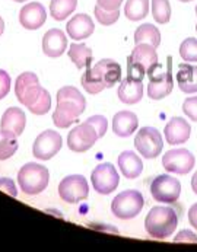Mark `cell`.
<instances>
[{"mask_svg": "<svg viewBox=\"0 0 197 252\" xmlns=\"http://www.w3.org/2000/svg\"><path fill=\"white\" fill-rule=\"evenodd\" d=\"M178 224V216L174 209L155 206L145 219V229L155 239H166L174 233Z\"/></svg>", "mask_w": 197, "mask_h": 252, "instance_id": "6da1fadb", "label": "cell"}, {"mask_svg": "<svg viewBox=\"0 0 197 252\" xmlns=\"http://www.w3.org/2000/svg\"><path fill=\"white\" fill-rule=\"evenodd\" d=\"M178 88L184 94H196L197 92V66L181 63L177 72Z\"/></svg>", "mask_w": 197, "mask_h": 252, "instance_id": "7402d4cb", "label": "cell"}, {"mask_svg": "<svg viewBox=\"0 0 197 252\" xmlns=\"http://www.w3.org/2000/svg\"><path fill=\"white\" fill-rule=\"evenodd\" d=\"M189 221L195 229H197V203L193 204L189 210Z\"/></svg>", "mask_w": 197, "mask_h": 252, "instance_id": "b9f144b4", "label": "cell"}, {"mask_svg": "<svg viewBox=\"0 0 197 252\" xmlns=\"http://www.w3.org/2000/svg\"><path fill=\"white\" fill-rule=\"evenodd\" d=\"M180 1H183V3H189V1H193V0H180Z\"/></svg>", "mask_w": 197, "mask_h": 252, "instance_id": "f6af8a7d", "label": "cell"}, {"mask_svg": "<svg viewBox=\"0 0 197 252\" xmlns=\"http://www.w3.org/2000/svg\"><path fill=\"white\" fill-rule=\"evenodd\" d=\"M66 50H67V38L62 30L53 28L44 34V36H42V51L45 56L56 59V57H60Z\"/></svg>", "mask_w": 197, "mask_h": 252, "instance_id": "2e32d148", "label": "cell"}, {"mask_svg": "<svg viewBox=\"0 0 197 252\" xmlns=\"http://www.w3.org/2000/svg\"><path fill=\"white\" fill-rule=\"evenodd\" d=\"M180 56L184 62H197V39L196 38H186L180 45Z\"/></svg>", "mask_w": 197, "mask_h": 252, "instance_id": "4dcf8cb0", "label": "cell"}, {"mask_svg": "<svg viewBox=\"0 0 197 252\" xmlns=\"http://www.w3.org/2000/svg\"><path fill=\"white\" fill-rule=\"evenodd\" d=\"M190 133H192L190 124L181 117L171 118L168 121V124L165 126V130H164L165 140H166V143L171 144V146L186 143L190 139Z\"/></svg>", "mask_w": 197, "mask_h": 252, "instance_id": "9a60e30c", "label": "cell"}, {"mask_svg": "<svg viewBox=\"0 0 197 252\" xmlns=\"http://www.w3.org/2000/svg\"><path fill=\"white\" fill-rule=\"evenodd\" d=\"M48 180H50L48 169L39 163H34V162L24 165L18 172L19 187L28 195L41 194L47 188Z\"/></svg>", "mask_w": 197, "mask_h": 252, "instance_id": "3957f363", "label": "cell"}, {"mask_svg": "<svg viewBox=\"0 0 197 252\" xmlns=\"http://www.w3.org/2000/svg\"><path fill=\"white\" fill-rule=\"evenodd\" d=\"M118 168L127 180H134L142 174L143 162L134 152L126 150L118 156Z\"/></svg>", "mask_w": 197, "mask_h": 252, "instance_id": "44dd1931", "label": "cell"}, {"mask_svg": "<svg viewBox=\"0 0 197 252\" xmlns=\"http://www.w3.org/2000/svg\"><path fill=\"white\" fill-rule=\"evenodd\" d=\"M196 15H197V6H196Z\"/></svg>", "mask_w": 197, "mask_h": 252, "instance_id": "7dc6e473", "label": "cell"}, {"mask_svg": "<svg viewBox=\"0 0 197 252\" xmlns=\"http://www.w3.org/2000/svg\"><path fill=\"white\" fill-rule=\"evenodd\" d=\"M192 188H193V191L197 194V171L195 172L193 178H192Z\"/></svg>", "mask_w": 197, "mask_h": 252, "instance_id": "7bdbcfd3", "label": "cell"}, {"mask_svg": "<svg viewBox=\"0 0 197 252\" xmlns=\"http://www.w3.org/2000/svg\"><path fill=\"white\" fill-rule=\"evenodd\" d=\"M44 88L39 85L38 76L35 73L25 72L18 76L15 83V94L18 101L30 109L42 94Z\"/></svg>", "mask_w": 197, "mask_h": 252, "instance_id": "5b68a950", "label": "cell"}, {"mask_svg": "<svg viewBox=\"0 0 197 252\" xmlns=\"http://www.w3.org/2000/svg\"><path fill=\"white\" fill-rule=\"evenodd\" d=\"M69 57L75 63V66L78 67L79 70H82L85 67H91L94 54H92V50H89L88 45L73 42L69 47Z\"/></svg>", "mask_w": 197, "mask_h": 252, "instance_id": "cb8c5ba5", "label": "cell"}, {"mask_svg": "<svg viewBox=\"0 0 197 252\" xmlns=\"http://www.w3.org/2000/svg\"><path fill=\"white\" fill-rule=\"evenodd\" d=\"M183 112L197 123V96H190L183 102Z\"/></svg>", "mask_w": 197, "mask_h": 252, "instance_id": "8d00e7d4", "label": "cell"}, {"mask_svg": "<svg viewBox=\"0 0 197 252\" xmlns=\"http://www.w3.org/2000/svg\"><path fill=\"white\" fill-rule=\"evenodd\" d=\"M0 189H3L6 194H9L12 197H16L18 195L16 185H15V182L10 180V178H0Z\"/></svg>", "mask_w": 197, "mask_h": 252, "instance_id": "f35d334b", "label": "cell"}, {"mask_svg": "<svg viewBox=\"0 0 197 252\" xmlns=\"http://www.w3.org/2000/svg\"><path fill=\"white\" fill-rule=\"evenodd\" d=\"M62 136L54 130H45L35 139L33 155L39 160H48L56 156L62 149Z\"/></svg>", "mask_w": 197, "mask_h": 252, "instance_id": "7c38bea8", "label": "cell"}, {"mask_svg": "<svg viewBox=\"0 0 197 252\" xmlns=\"http://www.w3.org/2000/svg\"><path fill=\"white\" fill-rule=\"evenodd\" d=\"M130 59L148 70L151 66L158 63L157 50L149 44H136L133 53L130 54Z\"/></svg>", "mask_w": 197, "mask_h": 252, "instance_id": "603a6c76", "label": "cell"}, {"mask_svg": "<svg viewBox=\"0 0 197 252\" xmlns=\"http://www.w3.org/2000/svg\"><path fill=\"white\" fill-rule=\"evenodd\" d=\"M148 13H149V0H127L124 4L126 18L133 22L145 19Z\"/></svg>", "mask_w": 197, "mask_h": 252, "instance_id": "484cf974", "label": "cell"}, {"mask_svg": "<svg viewBox=\"0 0 197 252\" xmlns=\"http://www.w3.org/2000/svg\"><path fill=\"white\" fill-rule=\"evenodd\" d=\"M152 16L158 24H168L171 19L169 0H152Z\"/></svg>", "mask_w": 197, "mask_h": 252, "instance_id": "f546056e", "label": "cell"}, {"mask_svg": "<svg viewBox=\"0 0 197 252\" xmlns=\"http://www.w3.org/2000/svg\"><path fill=\"white\" fill-rule=\"evenodd\" d=\"M171 57H168L166 62V70H164V66L155 63L151 66L146 73L149 76V85H148V95L151 99L159 101L168 96L172 92L174 88V79H172V63Z\"/></svg>", "mask_w": 197, "mask_h": 252, "instance_id": "7a4b0ae2", "label": "cell"}, {"mask_svg": "<svg viewBox=\"0 0 197 252\" xmlns=\"http://www.w3.org/2000/svg\"><path fill=\"white\" fill-rule=\"evenodd\" d=\"M88 69L92 79L102 83L105 88H113L117 82L121 80V67L111 59H102L94 67Z\"/></svg>", "mask_w": 197, "mask_h": 252, "instance_id": "4fadbf2b", "label": "cell"}, {"mask_svg": "<svg viewBox=\"0 0 197 252\" xmlns=\"http://www.w3.org/2000/svg\"><path fill=\"white\" fill-rule=\"evenodd\" d=\"M16 134L7 130H0V160H6L12 158L18 150Z\"/></svg>", "mask_w": 197, "mask_h": 252, "instance_id": "83f0119b", "label": "cell"}, {"mask_svg": "<svg viewBox=\"0 0 197 252\" xmlns=\"http://www.w3.org/2000/svg\"><path fill=\"white\" fill-rule=\"evenodd\" d=\"M196 31H197V25H196Z\"/></svg>", "mask_w": 197, "mask_h": 252, "instance_id": "c3c4849f", "label": "cell"}, {"mask_svg": "<svg viewBox=\"0 0 197 252\" xmlns=\"http://www.w3.org/2000/svg\"><path fill=\"white\" fill-rule=\"evenodd\" d=\"M59 195L63 201L76 204L89 195V185L82 175H69L59 184Z\"/></svg>", "mask_w": 197, "mask_h": 252, "instance_id": "9c48e42d", "label": "cell"}, {"mask_svg": "<svg viewBox=\"0 0 197 252\" xmlns=\"http://www.w3.org/2000/svg\"><path fill=\"white\" fill-rule=\"evenodd\" d=\"M181 184L171 175H159L151 184V195L155 201L172 204L180 198Z\"/></svg>", "mask_w": 197, "mask_h": 252, "instance_id": "52a82bcc", "label": "cell"}, {"mask_svg": "<svg viewBox=\"0 0 197 252\" xmlns=\"http://www.w3.org/2000/svg\"><path fill=\"white\" fill-rule=\"evenodd\" d=\"M95 18L104 27L114 25L118 21V18H120V9H117V10H105V9H102V7H99L97 4L95 6Z\"/></svg>", "mask_w": 197, "mask_h": 252, "instance_id": "1f68e13d", "label": "cell"}, {"mask_svg": "<svg viewBox=\"0 0 197 252\" xmlns=\"http://www.w3.org/2000/svg\"><path fill=\"white\" fill-rule=\"evenodd\" d=\"M95 31V25L94 21L89 15L86 13H79L75 15L66 25V32L69 38L75 39V41H82L86 39L94 34Z\"/></svg>", "mask_w": 197, "mask_h": 252, "instance_id": "e0dca14e", "label": "cell"}, {"mask_svg": "<svg viewBox=\"0 0 197 252\" xmlns=\"http://www.w3.org/2000/svg\"><path fill=\"white\" fill-rule=\"evenodd\" d=\"M134 44H149L158 48L161 44V32L152 24H143L134 31Z\"/></svg>", "mask_w": 197, "mask_h": 252, "instance_id": "d4e9b609", "label": "cell"}, {"mask_svg": "<svg viewBox=\"0 0 197 252\" xmlns=\"http://www.w3.org/2000/svg\"><path fill=\"white\" fill-rule=\"evenodd\" d=\"M13 1H18V3H22V1H27V0H13Z\"/></svg>", "mask_w": 197, "mask_h": 252, "instance_id": "bcb514c9", "label": "cell"}, {"mask_svg": "<svg viewBox=\"0 0 197 252\" xmlns=\"http://www.w3.org/2000/svg\"><path fill=\"white\" fill-rule=\"evenodd\" d=\"M134 147L146 159H155L162 152V134L155 127H142L136 137H134Z\"/></svg>", "mask_w": 197, "mask_h": 252, "instance_id": "8992f818", "label": "cell"}, {"mask_svg": "<svg viewBox=\"0 0 197 252\" xmlns=\"http://www.w3.org/2000/svg\"><path fill=\"white\" fill-rule=\"evenodd\" d=\"M80 83H82L83 89H85L88 94H91V95H97V94H99L101 91H104V88H105L102 83H99V82H97V80L92 79V76L89 74V69H88V67H86V72L82 74Z\"/></svg>", "mask_w": 197, "mask_h": 252, "instance_id": "d6a6232c", "label": "cell"}, {"mask_svg": "<svg viewBox=\"0 0 197 252\" xmlns=\"http://www.w3.org/2000/svg\"><path fill=\"white\" fill-rule=\"evenodd\" d=\"M146 74V69L140 64H137L136 62H133L130 57L127 59V76L129 77H133V79H137V80H142Z\"/></svg>", "mask_w": 197, "mask_h": 252, "instance_id": "d590c367", "label": "cell"}, {"mask_svg": "<svg viewBox=\"0 0 197 252\" xmlns=\"http://www.w3.org/2000/svg\"><path fill=\"white\" fill-rule=\"evenodd\" d=\"M118 98L123 104L134 105L143 98V85L142 80L126 77L121 80V85L118 88Z\"/></svg>", "mask_w": 197, "mask_h": 252, "instance_id": "ac0fdd59", "label": "cell"}, {"mask_svg": "<svg viewBox=\"0 0 197 252\" xmlns=\"http://www.w3.org/2000/svg\"><path fill=\"white\" fill-rule=\"evenodd\" d=\"M195 156L187 149H174L168 150L162 158V166L177 175H186L195 168Z\"/></svg>", "mask_w": 197, "mask_h": 252, "instance_id": "30bf717a", "label": "cell"}, {"mask_svg": "<svg viewBox=\"0 0 197 252\" xmlns=\"http://www.w3.org/2000/svg\"><path fill=\"white\" fill-rule=\"evenodd\" d=\"M25 124H27L25 112L21 108L12 107V108L6 109L4 114L1 115L0 130H7L16 136H21L22 131L25 130Z\"/></svg>", "mask_w": 197, "mask_h": 252, "instance_id": "ffe728a7", "label": "cell"}, {"mask_svg": "<svg viewBox=\"0 0 197 252\" xmlns=\"http://www.w3.org/2000/svg\"><path fill=\"white\" fill-rule=\"evenodd\" d=\"M45 21H47L45 7L38 1L25 4L19 12V22L25 30H31V31L38 30L45 24Z\"/></svg>", "mask_w": 197, "mask_h": 252, "instance_id": "5bb4252c", "label": "cell"}, {"mask_svg": "<svg viewBox=\"0 0 197 252\" xmlns=\"http://www.w3.org/2000/svg\"><path fill=\"white\" fill-rule=\"evenodd\" d=\"M78 0H51L50 15L54 21H65L69 15L75 12Z\"/></svg>", "mask_w": 197, "mask_h": 252, "instance_id": "4316f807", "label": "cell"}, {"mask_svg": "<svg viewBox=\"0 0 197 252\" xmlns=\"http://www.w3.org/2000/svg\"><path fill=\"white\" fill-rule=\"evenodd\" d=\"M137 115L131 111H120L113 118V131L118 137H129L137 130Z\"/></svg>", "mask_w": 197, "mask_h": 252, "instance_id": "d6986e66", "label": "cell"}, {"mask_svg": "<svg viewBox=\"0 0 197 252\" xmlns=\"http://www.w3.org/2000/svg\"><path fill=\"white\" fill-rule=\"evenodd\" d=\"M56 98H57V102L59 101L69 102V104H73V105H76L83 111H85V107H86V101H85L83 95L79 92L75 86H63L62 89H59Z\"/></svg>", "mask_w": 197, "mask_h": 252, "instance_id": "f1b7e54d", "label": "cell"}, {"mask_svg": "<svg viewBox=\"0 0 197 252\" xmlns=\"http://www.w3.org/2000/svg\"><path fill=\"white\" fill-rule=\"evenodd\" d=\"M174 242L180 244V242H197V236L192 232V230H181L175 238H174Z\"/></svg>", "mask_w": 197, "mask_h": 252, "instance_id": "ab89813d", "label": "cell"}, {"mask_svg": "<svg viewBox=\"0 0 197 252\" xmlns=\"http://www.w3.org/2000/svg\"><path fill=\"white\" fill-rule=\"evenodd\" d=\"M3 31H4V22H3V19H1V16H0V36L3 34Z\"/></svg>", "mask_w": 197, "mask_h": 252, "instance_id": "ee69618b", "label": "cell"}, {"mask_svg": "<svg viewBox=\"0 0 197 252\" xmlns=\"http://www.w3.org/2000/svg\"><path fill=\"white\" fill-rule=\"evenodd\" d=\"M123 0H97V4L105 10H117L120 9Z\"/></svg>", "mask_w": 197, "mask_h": 252, "instance_id": "60d3db41", "label": "cell"}, {"mask_svg": "<svg viewBox=\"0 0 197 252\" xmlns=\"http://www.w3.org/2000/svg\"><path fill=\"white\" fill-rule=\"evenodd\" d=\"M91 181H92L94 189L98 194L108 195L118 187L120 177H118V172L116 171L114 165H111L108 162H104V163H99L92 171Z\"/></svg>", "mask_w": 197, "mask_h": 252, "instance_id": "ba28073f", "label": "cell"}, {"mask_svg": "<svg viewBox=\"0 0 197 252\" xmlns=\"http://www.w3.org/2000/svg\"><path fill=\"white\" fill-rule=\"evenodd\" d=\"M98 133L92 124L88 121L76 126L67 136V146L72 152L76 153H83L89 150L98 140Z\"/></svg>", "mask_w": 197, "mask_h": 252, "instance_id": "8fae6325", "label": "cell"}, {"mask_svg": "<svg viewBox=\"0 0 197 252\" xmlns=\"http://www.w3.org/2000/svg\"><path fill=\"white\" fill-rule=\"evenodd\" d=\"M10 85H12V80H10L9 73H6L4 70L0 69V99H3L9 94Z\"/></svg>", "mask_w": 197, "mask_h": 252, "instance_id": "74e56055", "label": "cell"}, {"mask_svg": "<svg viewBox=\"0 0 197 252\" xmlns=\"http://www.w3.org/2000/svg\"><path fill=\"white\" fill-rule=\"evenodd\" d=\"M50 107H51V96L48 94V91H42L41 96L35 101V104L30 108V111L35 115H44L50 111Z\"/></svg>", "mask_w": 197, "mask_h": 252, "instance_id": "836d02e7", "label": "cell"}, {"mask_svg": "<svg viewBox=\"0 0 197 252\" xmlns=\"http://www.w3.org/2000/svg\"><path fill=\"white\" fill-rule=\"evenodd\" d=\"M86 121L95 127V130H97L99 139L105 136V133H107V130H108V121H107L105 117H102V115H92V117H89Z\"/></svg>", "mask_w": 197, "mask_h": 252, "instance_id": "e575fe53", "label": "cell"}, {"mask_svg": "<svg viewBox=\"0 0 197 252\" xmlns=\"http://www.w3.org/2000/svg\"><path fill=\"white\" fill-rule=\"evenodd\" d=\"M145 206V198L142 192L136 189H127L116 195V198L111 203V212L113 215L121 220H129L136 217Z\"/></svg>", "mask_w": 197, "mask_h": 252, "instance_id": "277c9868", "label": "cell"}]
</instances>
